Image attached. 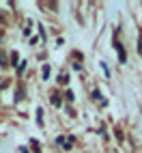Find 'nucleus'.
Instances as JSON below:
<instances>
[{
  "mask_svg": "<svg viewBox=\"0 0 142 153\" xmlns=\"http://www.w3.org/2000/svg\"><path fill=\"white\" fill-rule=\"evenodd\" d=\"M52 104H54V106H60V104H63V99H60V95H56V93L52 95Z\"/></svg>",
  "mask_w": 142,
  "mask_h": 153,
  "instance_id": "1",
  "label": "nucleus"
}]
</instances>
